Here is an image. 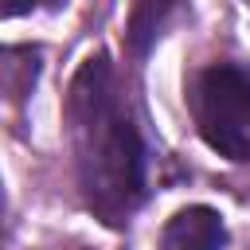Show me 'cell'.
Masks as SVG:
<instances>
[{"mask_svg":"<svg viewBox=\"0 0 250 250\" xmlns=\"http://www.w3.org/2000/svg\"><path fill=\"white\" fill-rule=\"evenodd\" d=\"M191 113L199 137L227 160H250V74L215 62L191 86Z\"/></svg>","mask_w":250,"mask_h":250,"instance_id":"cell-2","label":"cell"},{"mask_svg":"<svg viewBox=\"0 0 250 250\" xmlns=\"http://www.w3.org/2000/svg\"><path fill=\"white\" fill-rule=\"evenodd\" d=\"M223 242H227V230H223L219 211L184 207L164 223L156 250H223Z\"/></svg>","mask_w":250,"mask_h":250,"instance_id":"cell-3","label":"cell"},{"mask_svg":"<svg viewBox=\"0 0 250 250\" xmlns=\"http://www.w3.org/2000/svg\"><path fill=\"white\" fill-rule=\"evenodd\" d=\"M39 4L35 0H0V20H12V16H27L35 12Z\"/></svg>","mask_w":250,"mask_h":250,"instance_id":"cell-5","label":"cell"},{"mask_svg":"<svg viewBox=\"0 0 250 250\" xmlns=\"http://www.w3.org/2000/svg\"><path fill=\"white\" fill-rule=\"evenodd\" d=\"M0 223H4V199H0Z\"/></svg>","mask_w":250,"mask_h":250,"instance_id":"cell-6","label":"cell"},{"mask_svg":"<svg viewBox=\"0 0 250 250\" xmlns=\"http://www.w3.org/2000/svg\"><path fill=\"white\" fill-rule=\"evenodd\" d=\"M168 12H172L168 4H141V8H133V23H129V47H133L137 55H145V47L156 39L160 20H164Z\"/></svg>","mask_w":250,"mask_h":250,"instance_id":"cell-4","label":"cell"},{"mask_svg":"<svg viewBox=\"0 0 250 250\" xmlns=\"http://www.w3.org/2000/svg\"><path fill=\"white\" fill-rule=\"evenodd\" d=\"M66 113L82 199L98 219L117 227L145 195V148L129 113L121 109L105 55H94L78 66Z\"/></svg>","mask_w":250,"mask_h":250,"instance_id":"cell-1","label":"cell"}]
</instances>
